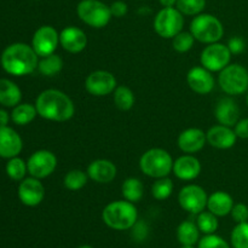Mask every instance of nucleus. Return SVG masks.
Here are the masks:
<instances>
[{
	"mask_svg": "<svg viewBox=\"0 0 248 248\" xmlns=\"http://www.w3.org/2000/svg\"><path fill=\"white\" fill-rule=\"evenodd\" d=\"M35 108L38 115L56 123L70 120L75 113L72 98L56 89H48L41 92L35 101Z\"/></svg>",
	"mask_w": 248,
	"mask_h": 248,
	"instance_id": "1",
	"label": "nucleus"
},
{
	"mask_svg": "<svg viewBox=\"0 0 248 248\" xmlns=\"http://www.w3.org/2000/svg\"><path fill=\"white\" fill-rule=\"evenodd\" d=\"M38 57L31 46L16 43L7 46L4 50L1 55V65L9 74L22 77L38 69Z\"/></svg>",
	"mask_w": 248,
	"mask_h": 248,
	"instance_id": "2",
	"label": "nucleus"
},
{
	"mask_svg": "<svg viewBox=\"0 0 248 248\" xmlns=\"http://www.w3.org/2000/svg\"><path fill=\"white\" fill-rule=\"evenodd\" d=\"M104 224L114 230H130L138 220V211L135 203L127 200H118L108 203L102 211Z\"/></svg>",
	"mask_w": 248,
	"mask_h": 248,
	"instance_id": "3",
	"label": "nucleus"
},
{
	"mask_svg": "<svg viewBox=\"0 0 248 248\" xmlns=\"http://www.w3.org/2000/svg\"><path fill=\"white\" fill-rule=\"evenodd\" d=\"M173 159L169 152L161 148L147 150L140 159V169L150 178H164L173 171Z\"/></svg>",
	"mask_w": 248,
	"mask_h": 248,
	"instance_id": "4",
	"label": "nucleus"
},
{
	"mask_svg": "<svg viewBox=\"0 0 248 248\" xmlns=\"http://www.w3.org/2000/svg\"><path fill=\"white\" fill-rule=\"evenodd\" d=\"M190 33L195 40L203 44L218 43L224 35V27L216 16L200 14L190 22Z\"/></svg>",
	"mask_w": 248,
	"mask_h": 248,
	"instance_id": "5",
	"label": "nucleus"
},
{
	"mask_svg": "<svg viewBox=\"0 0 248 248\" xmlns=\"http://www.w3.org/2000/svg\"><path fill=\"white\" fill-rule=\"evenodd\" d=\"M218 84L223 92L230 96H239L248 90V70L244 65L229 64L219 72Z\"/></svg>",
	"mask_w": 248,
	"mask_h": 248,
	"instance_id": "6",
	"label": "nucleus"
},
{
	"mask_svg": "<svg viewBox=\"0 0 248 248\" xmlns=\"http://www.w3.org/2000/svg\"><path fill=\"white\" fill-rule=\"evenodd\" d=\"M79 18L92 28H103L110 22V6L99 0H81L78 4Z\"/></svg>",
	"mask_w": 248,
	"mask_h": 248,
	"instance_id": "7",
	"label": "nucleus"
},
{
	"mask_svg": "<svg viewBox=\"0 0 248 248\" xmlns=\"http://www.w3.org/2000/svg\"><path fill=\"white\" fill-rule=\"evenodd\" d=\"M184 26L183 14L177 7H162L154 18V29L164 39H173Z\"/></svg>",
	"mask_w": 248,
	"mask_h": 248,
	"instance_id": "8",
	"label": "nucleus"
},
{
	"mask_svg": "<svg viewBox=\"0 0 248 248\" xmlns=\"http://www.w3.org/2000/svg\"><path fill=\"white\" fill-rule=\"evenodd\" d=\"M232 61V52L227 45L220 43L208 44L202 50L200 56V62L202 67L210 72H220Z\"/></svg>",
	"mask_w": 248,
	"mask_h": 248,
	"instance_id": "9",
	"label": "nucleus"
},
{
	"mask_svg": "<svg viewBox=\"0 0 248 248\" xmlns=\"http://www.w3.org/2000/svg\"><path fill=\"white\" fill-rule=\"evenodd\" d=\"M208 196L205 189L196 184L183 186L178 194V203L184 211L191 215H199L207 207Z\"/></svg>",
	"mask_w": 248,
	"mask_h": 248,
	"instance_id": "10",
	"label": "nucleus"
},
{
	"mask_svg": "<svg viewBox=\"0 0 248 248\" xmlns=\"http://www.w3.org/2000/svg\"><path fill=\"white\" fill-rule=\"evenodd\" d=\"M27 167L29 174L34 178H46L55 172L57 167V157L50 150H38L29 157Z\"/></svg>",
	"mask_w": 248,
	"mask_h": 248,
	"instance_id": "11",
	"label": "nucleus"
},
{
	"mask_svg": "<svg viewBox=\"0 0 248 248\" xmlns=\"http://www.w3.org/2000/svg\"><path fill=\"white\" fill-rule=\"evenodd\" d=\"M60 44V33L52 26H43L38 28L31 39V47L39 57L55 53Z\"/></svg>",
	"mask_w": 248,
	"mask_h": 248,
	"instance_id": "12",
	"label": "nucleus"
},
{
	"mask_svg": "<svg viewBox=\"0 0 248 248\" xmlns=\"http://www.w3.org/2000/svg\"><path fill=\"white\" fill-rule=\"evenodd\" d=\"M85 87L92 96L103 97L115 91L116 79L110 72L94 70L85 80Z\"/></svg>",
	"mask_w": 248,
	"mask_h": 248,
	"instance_id": "13",
	"label": "nucleus"
},
{
	"mask_svg": "<svg viewBox=\"0 0 248 248\" xmlns=\"http://www.w3.org/2000/svg\"><path fill=\"white\" fill-rule=\"evenodd\" d=\"M18 198L23 205L29 207L40 205L45 198V188L40 179L34 177L23 179L18 186Z\"/></svg>",
	"mask_w": 248,
	"mask_h": 248,
	"instance_id": "14",
	"label": "nucleus"
},
{
	"mask_svg": "<svg viewBox=\"0 0 248 248\" xmlns=\"http://www.w3.org/2000/svg\"><path fill=\"white\" fill-rule=\"evenodd\" d=\"M186 82L189 87L198 94H207L215 89V78L212 72L205 67L191 68L186 75Z\"/></svg>",
	"mask_w": 248,
	"mask_h": 248,
	"instance_id": "15",
	"label": "nucleus"
},
{
	"mask_svg": "<svg viewBox=\"0 0 248 248\" xmlns=\"http://www.w3.org/2000/svg\"><path fill=\"white\" fill-rule=\"evenodd\" d=\"M60 44L67 52L79 53L86 48L87 36L78 27H65L60 33Z\"/></svg>",
	"mask_w": 248,
	"mask_h": 248,
	"instance_id": "16",
	"label": "nucleus"
},
{
	"mask_svg": "<svg viewBox=\"0 0 248 248\" xmlns=\"http://www.w3.org/2000/svg\"><path fill=\"white\" fill-rule=\"evenodd\" d=\"M207 143L217 149H230L235 145L237 136L232 127L225 125L212 126L206 132Z\"/></svg>",
	"mask_w": 248,
	"mask_h": 248,
	"instance_id": "17",
	"label": "nucleus"
},
{
	"mask_svg": "<svg viewBox=\"0 0 248 248\" xmlns=\"http://www.w3.org/2000/svg\"><path fill=\"white\" fill-rule=\"evenodd\" d=\"M177 143H178L179 149L183 153L194 154V153L200 152L205 147V144L207 143V138H206V133L202 130L191 127L181 132Z\"/></svg>",
	"mask_w": 248,
	"mask_h": 248,
	"instance_id": "18",
	"label": "nucleus"
},
{
	"mask_svg": "<svg viewBox=\"0 0 248 248\" xmlns=\"http://www.w3.org/2000/svg\"><path fill=\"white\" fill-rule=\"evenodd\" d=\"M23 148L22 138L9 126L0 127V156L11 159L17 156Z\"/></svg>",
	"mask_w": 248,
	"mask_h": 248,
	"instance_id": "19",
	"label": "nucleus"
},
{
	"mask_svg": "<svg viewBox=\"0 0 248 248\" xmlns=\"http://www.w3.org/2000/svg\"><path fill=\"white\" fill-rule=\"evenodd\" d=\"M118 170L116 166L107 159H97L87 167V176L90 179L99 184H107L114 181Z\"/></svg>",
	"mask_w": 248,
	"mask_h": 248,
	"instance_id": "20",
	"label": "nucleus"
},
{
	"mask_svg": "<svg viewBox=\"0 0 248 248\" xmlns=\"http://www.w3.org/2000/svg\"><path fill=\"white\" fill-rule=\"evenodd\" d=\"M173 173L182 181H193L201 173L200 161L193 154L182 155L173 162Z\"/></svg>",
	"mask_w": 248,
	"mask_h": 248,
	"instance_id": "21",
	"label": "nucleus"
},
{
	"mask_svg": "<svg viewBox=\"0 0 248 248\" xmlns=\"http://www.w3.org/2000/svg\"><path fill=\"white\" fill-rule=\"evenodd\" d=\"M215 115L220 125L232 127L240 120V108L236 102L230 97L219 99L216 106Z\"/></svg>",
	"mask_w": 248,
	"mask_h": 248,
	"instance_id": "22",
	"label": "nucleus"
},
{
	"mask_svg": "<svg viewBox=\"0 0 248 248\" xmlns=\"http://www.w3.org/2000/svg\"><path fill=\"white\" fill-rule=\"evenodd\" d=\"M234 200L232 195L228 194L227 191L218 190L215 191L208 196L207 200V208L210 212L216 215L217 217H225V216L232 213V207H234Z\"/></svg>",
	"mask_w": 248,
	"mask_h": 248,
	"instance_id": "23",
	"label": "nucleus"
},
{
	"mask_svg": "<svg viewBox=\"0 0 248 248\" xmlns=\"http://www.w3.org/2000/svg\"><path fill=\"white\" fill-rule=\"evenodd\" d=\"M22 99V92L15 82L0 79V104L5 107H16Z\"/></svg>",
	"mask_w": 248,
	"mask_h": 248,
	"instance_id": "24",
	"label": "nucleus"
},
{
	"mask_svg": "<svg viewBox=\"0 0 248 248\" xmlns=\"http://www.w3.org/2000/svg\"><path fill=\"white\" fill-rule=\"evenodd\" d=\"M200 229L191 220H184L177 228V239L182 246H194L200 240Z\"/></svg>",
	"mask_w": 248,
	"mask_h": 248,
	"instance_id": "25",
	"label": "nucleus"
},
{
	"mask_svg": "<svg viewBox=\"0 0 248 248\" xmlns=\"http://www.w3.org/2000/svg\"><path fill=\"white\" fill-rule=\"evenodd\" d=\"M121 194L130 202H140L144 195V186L138 178H127L121 186Z\"/></svg>",
	"mask_w": 248,
	"mask_h": 248,
	"instance_id": "26",
	"label": "nucleus"
},
{
	"mask_svg": "<svg viewBox=\"0 0 248 248\" xmlns=\"http://www.w3.org/2000/svg\"><path fill=\"white\" fill-rule=\"evenodd\" d=\"M36 115H38V111H36L35 106H31L29 103H23L17 104L16 107H14V110L11 113V119L16 125L24 126L31 124L35 119Z\"/></svg>",
	"mask_w": 248,
	"mask_h": 248,
	"instance_id": "27",
	"label": "nucleus"
},
{
	"mask_svg": "<svg viewBox=\"0 0 248 248\" xmlns=\"http://www.w3.org/2000/svg\"><path fill=\"white\" fill-rule=\"evenodd\" d=\"M63 60L56 53L41 57L38 63V70L45 77H55L62 70Z\"/></svg>",
	"mask_w": 248,
	"mask_h": 248,
	"instance_id": "28",
	"label": "nucleus"
},
{
	"mask_svg": "<svg viewBox=\"0 0 248 248\" xmlns=\"http://www.w3.org/2000/svg\"><path fill=\"white\" fill-rule=\"evenodd\" d=\"M114 93V103L116 108H119L123 111L130 110L135 104V94L132 90L127 86H118L115 89Z\"/></svg>",
	"mask_w": 248,
	"mask_h": 248,
	"instance_id": "29",
	"label": "nucleus"
},
{
	"mask_svg": "<svg viewBox=\"0 0 248 248\" xmlns=\"http://www.w3.org/2000/svg\"><path fill=\"white\" fill-rule=\"evenodd\" d=\"M196 224H198L200 232L205 235L215 234L219 227L218 217L210 211H202L201 213H199Z\"/></svg>",
	"mask_w": 248,
	"mask_h": 248,
	"instance_id": "30",
	"label": "nucleus"
},
{
	"mask_svg": "<svg viewBox=\"0 0 248 248\" xmlns=\"http://www.w3.org/2000/svg\"><path fill=\"white\" fill-rule=\"evenodd\" d=\"M87 179H89V176L84 171H81V170H72L64 176L63 184H64L68 190L78 191L86 186Z\"/></svg>",
	"mask_w": 248,
	"mask_h": 248,
	"instance_id": "31",
	"label": "nucleus"
},
{
	"mask_svg": "<svg viewBox=\"0 0 248 248\" xmlns=\"http://www.w3.org/2000/svg\"><path fill=\"white\" fill-rule=\"evenodd\" d=\"M173 182L171 181L167 177H164V178L156 179L154 184L152 186V195L154 196V199L156 200L162 201L166 200L171 196L172 191H173Z\"/></svg>",
	"mask_w": 248,
	"mask_h": 248,
	"instance_id": "32",
	"label": "nucleus"
},
{
	"mask_svg": "<svg viewBox=\"0 0 248 248\" xmlns=\"http://www.w3.org/2000/svg\"><path fill=\"white\" fill-rule=\"evenodd\" d=\"M28 167L27 164L19 157L15 156L9 160L6 164V173L14 181H23L24 176H26Z\"/></svg>",
	"mask_w": 248,
	"mask_h": 248,
	"instance_id": "33",
	"label": "nucleus"
},
{
	"mask_svg": "<svg viewBox=\"0 0 248 248\" xmlns=\"http://www.w3.org/2000/svg\"><path fill=\"white\" fill-rule=\"evenodd\" d=\"M176 7L186 16H198L205 10L206 0H177Z\"/></svg>",
	"mask_w": 248,
	"mask_h": 248,
	"instance_id": "34",
	"label": "nucleus"
},
{
	"mask_svg": "<svg viewBox=\"0 0 248 248\" xmlns=\"http://www.w3.org/2000/svg\"><path fill=\"white\" fill-rule=\"evenodd\" d=\"M232 248H248V222L237 223L230 235Z\"/></svg>",
	"mask_w": 248,
	"mask_h": 248,
	"instance_id": "35",
	"label": "nucleus"
},
{
	"mask_svg": "<svg viewBox=\"0 0 248 248\" xmlns=\"http://www.w3.org/2000/svg\"><path fill=\"white\" fill-rule=\"evenodd\" d=\"M172 46H173L174 50L177 52H188L191 47L194 46V41H195V38L193 36V34L190 31H183L177 34L173 39H172Z\"/></svg>",
	"mask_w": 248,
	"mask_h": 248,
	"instance_id": "36",
	"label": "nucleus"
},
{
	"mask_svg": "<svg viewBox=\"0 0 248 248\" xmlns=\"http://www.w3.org/2000/svg\"><path fill=\"white\" fill-rule=\"evenodd\" d=\"M198 248H230V245L223 237L216 234H210L199 240Z\"/></svg>",
	"mask_w": 248,
	"mask_h": 248,
	"instance_id": "37",
	"label": "nucleus"
},
{
	"mask_svg": "<svg viewBox=\"0 0 248 248\" xmlns=\"http://www.w3.org/2000/svg\"><path fill=\"white\" fill-rule=\"evenodd\" d=\"M230 215L236 223L248 222V206L242 202L235 203Z\"/></svg>",
	"mask_w": 248,
	"mask_h": 248,
	"instance_id": "38",
	"label": "nucleus"
},
{
	"mask_svg": "<svg viewBox=\"0 0 248 248\" xmlns=\"http://www.w3.org/2000/svg\"><path fill=\"white\" fill-rule=\"evenodd\" d=\"M228 48L230 50L232 55H240L246 48V43L241 36H232L228 41Z\"/></svg>",
	"mask_w": 248,
	"mask_h": 248,
	"instance_id": "39",
	"label": "nucleus"
},
{
	"mask_svg": "<svg viewBox=\"0 0 248 248\" xmlns=\"http://www.w3.org/2000/svg\"><path fill=\"white\" fill-rule=\"evenodd\" d=\"M148 232H149V229H148L147 224L143 222L137 220V223L132 227V237L136 241H143L147 239Z\"/></svg>",
	"mask_w": 248,
	"mask_h": 248,
	"instance_id": "40",
	"label": "nucleus"
},
{
	"mask_svg": "<svg viewBox=\"0 0 248 248\" xmlns=\"http://www.w3.org/2000/svg\"><path fill=\"white\" fill-rule=\"evenodd\" d=\"M127 4L121 0H118V1H114L113 4L110 5V12L113 17H124L126 14H127Z\"/></svg>",
	"mask_w": 248,
	"mask_h": 248,
	"instance_id": "41",
	"label": "nucleus"
},
{
	"mask_svg": "<svg viewBox=\"0 0 248 248\" xmlns=\"http://www.w3.org/2000/svg\"><path fill=\"white\" fill-rule=\"evenodd\" d=\"M235 133H236L237 138H242V140H248V118L241 119L237 121L234 128Z\"/></svg>",
	"mask_w": 248,
	"mask_h": 248,
	"instance_id": "42",
	"label": "nucleus"
},
{
	"mask_svg": "<svg viewBox=\"0 0 248 248\" xmlns=\"http://www.w3.org/2000/svg\"><path fill=\"white\" fill-rule=\"evenodd\" d=\"M9 120H10L9 113L5 111L4 109H0V127H2V126H7Z\"/></svg>",
	"mask_w": 248,
	"mask_h": 248,
	"instance_id": "43",
	"label": "nucleus"
},
{
	"mask_svg": "<svg viewBox=\"0 0 248 248\" xmlns=\"http://www.w3.org/2000/svg\"><path fill=\"white\" fill-rule=\"evenodd\" d=\"M164 7H173L177 4V0H159Z\"/></svg>",
	"mask_w": 248,
	"mask_h": 248,
	"instance_id": "44",
	"label": "nucleus"
},
{
	"mask_svg": "<svg viewBox=\"0 0 248 248\" xmlns=\"http://www.w3.org/2000/svg\"><path fill=\"white\" fill-rule=\"evenodd\" d=\"M78 248H93L92 246H90V245H82V246L78 247Z\"/></svg>",
	"mask_w": 248,
	"mask_h": 248,
	"instance_id": "45",
	"label": "nucleus"
},
{
	"mask_svg": "<svg viewBox=\"0 0 248 248\" xmlns=\"http://www.w3.org/2000/svg\"><path fill=\"white\" fill-rule=\"evenodd\" d=\"M181 248H194V246H182Z\"/></svg>",
	"mask_w": 248,
	"mask_h": 248,
	"instance_id": "46",
	"label": "nucleus"
},
{
	"mask_svg": "<svg viewBox=\"0 0 248 248\" xmlns=\"http://www.w3.org/2000/svg\"><path fill=\"white\" fill-rule=\"evenodd\" d=\"M246 103H247V106H248V92H247V96H246Z\"/></svg>",
	"mask_w": 248,
	"mask_h": 248,
	"instance_id": "47",
	"label": "nucleus"
}]
</instances>
